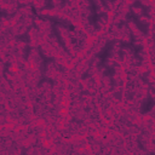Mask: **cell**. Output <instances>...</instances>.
Segmentation results:
<instances>
[{"instance_id":"6da1fadb","label":"cell","mask_w":155,"mask_h":155,"mask_svg":"<svg viewBox=\"0 0 155 155\" xmlns=\"http://www.w3.org/2000/svg\"><path fill=\"white\" fill-rule=\"evenodd\" d=\"M114 44H115V41H109V42H107L105 45H104V47L102 48V51L97 54V57H98V59H99V67H104V68H109L108 65H107V62H108V59H109V56H110V52H111V50H113V46H114Z\"/></svg>"},{"instance_id":"7a4b0ae2","label":"cell","mask_w":155,"mask_h":155,"mask_svg":"<svg viewBox=\"0 0 155 155\" xmlns=\"http://www.w3.org/2000/svg\"><path fill=\"white\" fill-rule=\"evenodd\" d=\"M154 107H155V99H154L150 94H148V97H147V98L144 99V102L142 103L140 113H142V114H147V113H149Z\"/></svg>"}]
</instances>
